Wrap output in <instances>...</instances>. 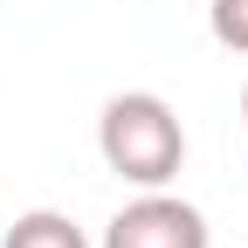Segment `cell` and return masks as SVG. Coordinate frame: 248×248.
Here are the masks:
<instances>
[{"instance_id": "6da1fadb", "label": "cell", "mask_w": 248, "mask_h": 248, "mask_svg": "<svg viewBox=\"0 0 248 248\" xmlns=\"http://www.w3.org/2000/svg\"><path fill=\"white\" fill-rule=\"evenodd\" d=\"M97 152L117 179H131L138 193L145 186H172L186 166V124L179 110L159 97V90H124V97L104 104L97 117Z\"/></svg>"}, {"instance_id": "7a4b0ae2", "label": "cell", "mask_w": 248, "mask_h": 248, "mask_svg": "<svg viewBox=\"0 0 248 248\" xmlns=\"http://www.w3.org/2000/svg\"><path fill=\"white\" fill-rule=\"evenodd\" d=\"M104 248H214L207 214L193 200L166 193V186H145L138 200H124L104 228Z\"/></svg>"}, {"instance_id": "3957f363", "label": "cell", "mask_w": 248, "mask_h": 248, "mask_svg": "<svg viewBox=\"0 0 248 248\" xmlns=\"http://www.w3.org/2000/svg\"><path fill=\"white\" fill-rule=\"evenodd\" d=\"M0 248H90L83 228L69 221V214H55V207H35V214H21V221L7 228V241Z\"/></svg>"}, {"instance_id": "277c9868", "label": "cell", "mask_w": 248, "mask_h": 248, "mask_svg": "<svg viewBox=\"0 0 248 248\" xmlns=\"http://www.w3.org/2000/svg\"><path fill=\"white\" fill-rule=\"evenodd\" d=\"M207 28H214V42L248 55V0H214L207 7Z\"/></svg>"}, {"instance_id": "5b68a950", "label": "cell", "mask_w": 248, "mask_h": 248, "mask_svg": "<svg viewBox=\"0 0 248 248\" xmlns=\"http://www.w3.org/2000/svg\"><path fill=\"white\" fill-rule=\"evenodd\" d=\"M241 124H248V90H241Z\"/></svg>"}]
</instances>
